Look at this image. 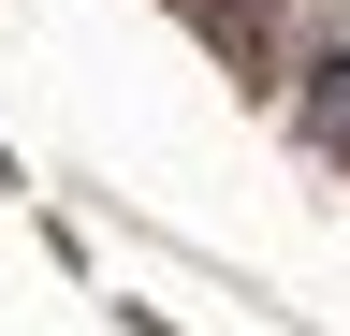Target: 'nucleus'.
<instances>
[{
    "label": "nucleus",
    "mask_w": 350,
    "mask_h": 336,
    "mask_svg": "<svg viewBox=\"0 0 350 336\" xmlns=\"http://www.w3.org/2000/svg\"><path fill=\"white\" fill-rule=\"evenodd\" d=\"M278 103H292V132L321 146V161H350V44H292Z\"/></svg>",
    "instance_id": "obj_1"
},
{
    "label": "nucleus",
    "mask_w": 350,
    "mask_h": 336,
    "mask_svg": "<svg viewBox=\"0 0 350 336\" xmlns=\"http://www.w3.org/2000/svg\"><path fill=\"white\" fill-rule=\"evenodd\" d=\"M0 190H15V146H0Z\"/></svg>",
    "instance_id": "obj_2"
}]
</instances>
